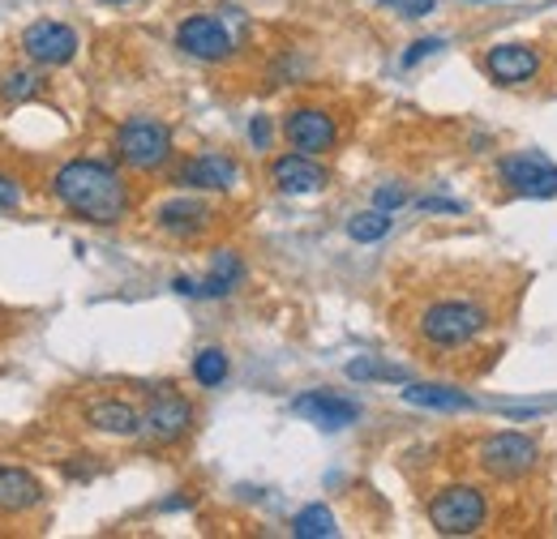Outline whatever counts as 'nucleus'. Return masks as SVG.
Returning <instances> with one entry per match:
<instances>
[{
  "instance_id": "1",
  "label": "nucleus",
  "mask_w": 557,
  "mask_h": 539,
  "mask_svg": "<svg viewBox=\"0 0 557 539\" xmlns=\"http://www.w3.org/2000/svg\"><path fill=\"white\" fill-rule=\"evenodd\" d=\"M52 193L57 202L65 205L70 214L86 218V223H121L125 210H129V189L125 180L108 167V163H95V159H73L65 163L57 176H52Z\"/></svg>"
},
{
  "instance_id": "2",
  "label": "nucleus",
  "mask_w": 557,
  "mask_h": 539,
  "mask_svg": "<svg viewBox=\"0 0 557 539\" xmlns=\"http://www.w3.org/2000/svg\"><path fill=\"white\" fill-rule=\"evenodd\" d=\"M488 326V313L476 300H433L420 313V338L433 347H468Z\"/></svg>"
},
{
  "instance_id": "3",
  "label": "nucleus",
  "mask_w": 557,
  "mask_h": 539,
  "mask_svg": "<svg viewBox=\"0 0 557 539\" xmlns=\"http://www.w3.org/2000/svg\"><path fill=\"white\" fill-rule=\"evenodd\" d=\"M488 518V501L472 484H450L429 501V523L437 536H476Z\"/></svg>"
},
{
  "instance_id": "4",
  "label": "nucleus",
  "mask_w": 557,
  "mask_h": 539,
  "mask_svg": "<svg viewBox=\"0 0 557 539\" xmlns=\"http://www.w3.org/2000/svg\"><path fill=\"white\" fill-rule=\"evenodd\" d=\"M476 463L493 479H523L528 472H536L541 446L532 437H523V433H493V437L481 441Z\"/></svg>"
},
{
  "instance_id": "5",
  "label": "nucleus",
  "mask_w": 557,
  "mask_h": 539,
  "mask_svg": "<svg viewBox=\"0 0 557 539\" xmlns=\"http://www.w3.org/2000/svg\"><path fill=\"white\" fill-rule=\"evenodd\" d=\"M116 150H121L125 167H134V172H154V167H163V163H168V154H172V134H168V125H163V121L134 116V121H125V125H121V134H116Z\"/></svg>"
},
{
  "instance_id": "6",
  "label": "nucleus",
  "mask_w": 557,
  "mask_h": 539,
  "mask_svg": "<svg viewBox=\"0 0 557 539\" xmlns=\"http://www.w3.org/2000/svg\"><path fill=\"white\" fill-rule=\"evenodd\" d=\"M189 424H194V403H189L185 394H176L172 386H159V390L150 394L146 411H141V433H146V441H154V446L181 441V437L189 433Z\"/></svg>"
},
{
  "instance_id": "7",
  "label": "nucleus",
  "mask_w": 557,
  "mask_h": 539,
  "mask_svg": "<svg viewBox=\"0 0 557 539\" xmlns=\"http://www.w3.org/2000/svg\"><path fill=\"white\" fill-rule=\"evenodd\" d=\"M497 180L519 198H557V167L536 150L506 154L497 163Z\"/></svg>"
},
{
  "instance_id": "8",
  "label": "nucleus",
  "mask_w": 557,
  "mask_h": 539,
  "mask_svg": "<svg viewBox=\"0 0 557 539\" xmlns=\"http://www.w3.org/2000/svg\"><path fill=\"white\" fill-rule=\"evenodd\" d=\"M176 48L185 52V57H194V61H210V65H219V61H227L232 52H236V43H232V35H227V26L219 22V17H185L181 26H176Z\"/></svg>"
},
{
  "instance_id": "9",
  "label": "nucleus",
  "mask_w": 557,
  "mask_h": 539,
  "mask_svg": "<svg viewBox=\"0 0 557 539\" xmlns=\"http://www.w3.org/2000/svg\"><path fill=\"white\" fill-rule=\"evenodd\" d=\"M22 52L35 61V65H70L77 57V35H73L65 22H30L22 30Z\"/></svg>"
},
{
  "instance_id": "10",
  "label": "nucleus",
  "mask_w": 557,
  "mask_h": 539,
  "mask_svg": "<svg viewBox=\"0 0 557 539\" xmlns=\"http://www.w3.org/2000/svg\"><path fill=\"white\" fill-rule=\"evenodd\" d=\"M283 137L300 154H322V150L335 146L339 129H335V116L331 112H322V108H296V112L283 116Z\"/></svg>"
},
{
  "instance_id": "11",
  "label": "nucleus",
  "mask_w": 557,
  "mask_h": 539,
  "mask_svg": "<svg viewBox=\"0 0 557 539\" xmlns=\"http://www.w3.org/2000/svg\"><path fill=\"white\" fill-rule=\"evenodd\" d=\"M292 411L300 415V419H309V424H318V428H326V433H339V428H348L360 419V403H351L344 394H331V390H309V394H300Z\"/></svg>"
},
{
  "instance_id": "12",
  "label": "nucleus",
  "mask_w": 557,
  "mask_h": 539,
  "mask_svg": "<svg viewBox=\"0 0 557 539\" xmlns=\"http://www.w3.org/2000/svg\"><path fill=\"white\" fill-rule=\"evenodd\" d=\"M326 167L322 163H313V154H283L271 163V185H275L278 193H292V198H300V193H322L326 189Z\"/></svg>"
},
{
  "instance_id": "13",
  "label": "nucleus",
  "mask_w": 557,
  "mask_h": 539,
  "mask_svg": "<svg viewBox=\"0 0 557 539\" xmlns=\"http://www.w3.org/2000/svg\"><path fill=\"white\" fill-rule=\"evenodd\" d=\"M485 73L497 86H523L541 73V52L528 43H497V48H488Z\"/></svg>"
},
{
  "instance_id": "14",
  "label": "nucleus",
  "mask_w": 557,
  "mask_h": 539,
  "mask_svg": "<svg viewBox=\"0 0 557 539\" xmlns=\"http://www.w3.org/2000/svg\"><path fill=\"white\" fill-rule=\"evenodd\" d=\"M240 180V167H236V159H227V154H198V159H189L185 167H181V176H176V185H185V189H207V193H223V189H232Z\"/></svg>"
},
{
  "instance_id": "15",
  "label": "nucleus",
  "mask_w": 557,
  "mask_h": 539,
  "mask_svg": "<svg viewBox=\"0 0 557 539\" xmlns=\"http://www.w3.org/2000/svg\"><path fill=\"white\" fill-rule=\"evenodd\" d=\"M35 505H44V484L22 467L0 463V514H30Z\"/></svg>"
},
{
  "instance_id": "16",
  "label": "nucleus",
  "mask_w": 557,
  "mask_h": 539,
  "mask_svg": "<svg viewBox=\"0 0 557 539\" xmlns=\"http://www.w3.org/2000/svg\"><path fill=\"white\" fill-rule=\"evenodd\" d=\"M154 223H159L168 236H185V240H189V236H198L210 223V205L194 202V198H176V202L159 205Z\"/></svg>"
},
{
  "instance_id": "17",
  "label": "nucleus",
  "mask_w": 557,
  "mask_h": 539,
  "mask_svg": "<svg viewBox=\"0 0 557 539\" xmlns=\"http://www.w3.org/2000/svg\"><path fill=\"white\" fill-rule=\"evenodd\" d=\"M86 419L99 433H112V437H138L141 433L138 406H129L125 399H99V403H90L86 406Z\"/></svg>"
},
{
  "instance_id": "18",
  "label": "nucleus",
  "mask_w": 557,
  "mask_h": 539,
  "mask_svg": "<svg viewBox=\"0 0 557 539\" xmlns=\"http://www.w3.org/2000/svg\"><path fill=\"white\" fill-rule=\"evenodd\" d=\"M240 274H245V270H240V262H236L232 253H219L207 283H194V278H176V291H181V296H227V291L240 283Z\"/></svg>"
},
{
  "instance_id": "19",
  "label": "nucleus",
  "mask_w": 557,
  "mask_h": 539,
  "mask_svg": "<svg viewBox=\"0 0 557 539\" xmlns=\"http://www.w3.org/2000/svg\"><path fill=\"white\" fill-rule=\"evenodd\" d=\"M404 403L412 406H429V411H472V399L463 390H450V386H424V381H412L404 390Z\"/></svg>"
},
{
  "instance_id": "20",
  "label": "nucleus",
  "mask_w": 557,
  "mask_h": 539,
  "mask_svg": "<svg viewBox=\"0 0 557 539\" xmlns=\"http://www.w3.org/2000/svg\"><path fill=\"white\" fill-rule=\"evenodd\" d=\"M391 231V210H360V214H351L348 218V236L356 245H373V240H382Z\"/></svg>"
},
{
  "instance_id": "21",
  "label": "nucleus",
  "mask_w": 557,
  "mask_h": 539,
  "mask_svg": "<svg viewBox=\"0 0 557 539\" xmlns=\"http://www.w3.org/2000/svg\"><path fill=\"white\" fill-rule=\"evenodd\" d=\"M335 531H339V527H335V514H331L326 505H309V510H300L296 523H292V536L296 539H331Z\"/></svg>"
},
{
  "instance_id": "22",
  "label": "nucleus",
  "mask_w": 557,
  "mask_h": 539,
  "mask_svg": "<svg viewBox=\"0 0 557 539\" xmlns=\"http://www.w3.org/2000/svg\"><path fill=\"white\" fill-rule=\"evenodd\" d=\"M194 377H198V386H219V381L227 377V355H223L219 347H207V351L194 360Z\"/></svg>"
},
{
  "instance_id": "23",
  "label": "nucleus",
  "mask_w": 557,
  "mask_h": 539,
  "mask_svg": "<svg viewBox=\"0 0 557 539\" xmlns=\"http://www.w3.org/2000/svg\"><path fill=\"white\" fill-rule=\"evenodd\" d=\"M348 377L351 381H404L399 368H386V364H373V360H351Z\"/></svg>"
},
{
  "instance_id": "24",
  "label": "nucleus",
  "mask_w": 557,
  "mask_h": 539,
  "mask_svg": "<svg viewBox=\"0 0 557 539\" xmlns=\"http://www.w3.org/2000/svg\"><path fill=\"white\" fill-rule=\"evenodd\" d=\"M35 90H39V77H35V73H9V77H4V86H0V95H4V99H13V103L30 99Z\"/></svg>"
},
{
  "instance_id": "25",
  "label": "nucleus",
  "mask_w": 557,
  "mask_h": 539,
  "mask_svg": "<svg viewBox=\"0 0 557 539\" xmlns=\"http://www.w3.org/2000/svg\"><path fill=\"white\" fill-rule=\"evenodd\" d=\"M437 48H442V39H417V43H412V48L404 52V68L420 65V61H424V57H433Z\"/></svg>"
},
{
  "instance_id": "26",
  "label": "nucleus",
  "mask_w": 557,
  "mask_h": 539,
  "mask_svg": "<svg viewBox=\"0 0 557 539\" xmlns=\"http://www.w3.org/2000/svg\"><path fill=\"white\" fill-rule=\"evenodd\" d=\"M373 202H377V210H399V205L408 202V193H404L399 185H382V189L373 193Z\"/></svg>"
},
{
  "instance_id": "27",
  "label": "nucleus",
  "mask_w": 557,
  "mask_h": 539,
  "mask_svg": "<svg viewBox=\"0 0 557 539\" xmlns=\"http://www.w3.org/2000/svg\"><path fill=\"white\" fill-rule=\"evenodd\" d=\"M377 4H391V9H399L404 17H424V13H433V0H377Z\"/></svg>"
},
{
  "instance_id": "28",
  "label": "nucleus",
  "mask_w": 557,
  "mask_h": 539,
  "mask_svg": "<svg viewBox=\"0 0 557 539\" xmlns=\"http://www.w3.org/2000/svg\"><path fill=\"white\" fill-rule=\"evenodd\" d=\"M17 202H22V189L9 176H0V210H17Z\"/></svg>"
},
{
  "instance_id": "29",
  "label": "nucleus",
  "mask_w": 557,
  "mask_h": 539,
  "mask_svg": "<svg viewBox=\"0 0 557 539\" xmlns=\"http://www.w3.org/2000/svg\"><path fill=\"white\" fill-rule=\"evenodd\" d=\"M249 137H253V146H258V150H267V146H271V125H267V116H253Z\"/></svg>"
},
{
  "instance_id": "30",
  "label": "nucleus",
  "mask_w": 557,
  "mask_h": 539,
  "mask_svg": "<svg viewBox=\"0 0 557 539\" xmlns=\"http://www.w3.org/2000/svg\"><path fill=\"white\" fill-rule=\"evenodd\" d=\"M420 210H450V214H455L459 205H455V202H442V198H424V202H420Z\"/></svg>"
},
{
  "instance_id": "31",
  "label": "nucleus",
  "mask_w": 557,
  "mask_h": 539,
  "mask_svg": "<svg viewBox=\"0 0 557 539\" xmlns=\"http://www.w3.org/2000/svg\"><path fill=\"white\" fill-rule=\"evenodd\" d=\"M103 4H134V0H103Z\"/></svg>"
}]
</instances>
